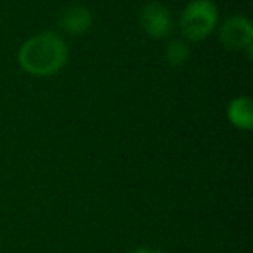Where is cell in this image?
I'll list each match as a JSON object with an SVG mask.
<instances>
[{
  "mask_svg": "<svg viewBox=\"0 0 253 253\" xmlns=\"http://www.w3.org/2000/svg\"><path fill=\"white\" fill-rule=\"evenodd\" d=\"M141 25L149 37L163 39L172 30V16L163 5L149 4L141 12Z\"/></svg>",
  "mask_w": 253,
  "mask_h": 253,
  "instance_id": "3957f363",
  "label": "cell"
},
{
  "mask_svg": "<svg viewBox=\"0 0 253 253\" xmlns=\"http://www.w3.org/2000/svg\"><path fill=\"white\" fill-rule=\"evenodd\" d=\"M66 59V43L56 33H40L37 37H32L19 50V63L23 70L39 77L59 71Z\"/></svg>",
  "mask_w": 253,
  "mask_h": 253,
  "instance_id": "6da1fadb",
  "label": "cell"
},
{
  "mask_svg": "<svg viewBox=\"0 0 253 253\" xmlns=\"http://www.w3.org/2000/svg\"><path fill=\"white\" fill-rule=\"evenodd\" d=\"M217 25V7L210 0H193L180 18V30L187 40H203Z\"/></svg>",
  "mask_w": 253,
  "mask_h": 253,
  "instance_id": "7a4b0ae2",
  "label": "cell"
},
{
  "mask_svg": "<svg viewBox=\"0 0 253 253\" xmlns=\"http://www.w3.org/2000/svg\"><path fill=\"white\" fill-rule=\"evenodd\" d=\"M187 54H189V50L182 40H172L165 49V57L172 66H180L186 63Z\"/></svg>",
  "mask_w": 253,
  "mask_h": 253,
  "instance_id": "52a82bcc",
  "label": "cell"
},
{
  "mask_svg": "<svg viewBox=\"0 0 253 253\" xmlns=\"http://www.w3.org/2000/svg\"><path fill=\"white\" fill-rule=\"evenodd\" d=\"M92 25L90 12L85 7L80 5H73L68 7L66 11L61 14V26L66 30L70 35H80V33L87 32Z\"/></svg>",
  "mask_w": 253,
  "mask_h": 253,
  "instance_id": "5b68a950",
  "label": "cell"
},
{
  "mask_svg": "<svg viewBox=\"0 0 253 253\" xmlns=\"http://www.w3.org/2000/svg\"><path fill=\"white\" fill-rule=\"evenodd\" d=\"M252 26L245 18L234 16L231 18L220 30V40L224 45L231 49H246L250 52L252 49Z\"/></svg>",
  "mask_w": 253,
  "mask_h": 253,
  "instance_id": "277c9868",
  "label": "cell"
},
{
  "mask_svg": "<svg viewBox=\"0 0 253 253\" xmlns=\"http://www.w3.org/2000/svg\"><path fill=\"white\" fill-rule=\"evenodd\" d=\"M132 253H163V252H155V250H146V248H137Z\"/></svg>",
  "mask_w": 253,
  "mask_h": 253,
  "instance_id": "ba28073f",
  "label": "cell"
},
{
  "mask_svg": "<svg viewBox=\"0 0 253 253\" xmlns=\"http://www.w3.org/2000/svg\"><path fill=\"white\" fill-rule=\"evenodd\" d=\"M229 120L239 128H250L253 122L252 102L246 97L234 99L229 106Z\"/></svg>",
  "mask_w": 253,
  "mask_h": 253,
  "instance_id": "8992f818",
  "label": "cell"
}]
</instances>
